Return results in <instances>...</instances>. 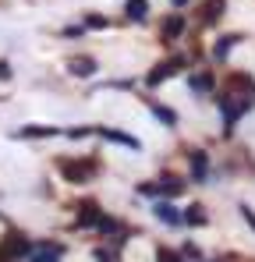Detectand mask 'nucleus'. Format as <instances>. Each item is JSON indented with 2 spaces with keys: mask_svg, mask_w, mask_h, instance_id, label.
<instances>
[{
  "mask_svg": "<svg viewBox=\"0 0 255 262\" xmlns=\"http://www.w3.org/2000/svg\"><path fill=\"white\" fill-rule=\"evenodd\" d=\"M57 170L64 174L68 184H85L89 177L99 170V160H89V156H64V160H57Z\"/></svg>",
  "mask_w": 255,
  "mask_h": 262,
  "instance_id": "nucleus-1",
  "label": "nucleus"
},
{
  "mask_svg": "<svg viewBox=\"0 0 255 262\" xmlns=\"http://www.w3.org/2000/svg\"><path fill=\"white\" fill-rule=\"evenodd\" d=\"M252 106H255L252 96H230V92H227V96H220V110H223V124H227V135L234 131V124H238V121H241V117H245Z\"/></svg>",
  "mask_w": 255,
  "mask_h": 262,
  "instance_id": "nucleus-2",
  "label": "nucleus"
},
{
  "mask_svg": "<svg viewBox=\"0 0 255 262\" xmlns=\"http://www.w3.org/2000/svg\"><path fill=\"white\" fill-rule=\"evenodd\" d=\"M184 64H188V57H181V53H177V57H167V60H160V64L145 75V85H163L170 75H181V71H184Z\"/></svg>",
  "mask_w": 255,
  "mask_h": 262,
  "instance_id": "nucleus-3",
  "label": "nucleus"
},
{
  "mask_svg": "<svg viewBox=\"0 0 255 262\" xmlns=\"http://www.w3.org/2000/svg\"><path fill=\"white\" fill-rule=\"evenodd\" d=\"M29 248H32V237H25L22 230H11V234H4V241H0V252L7 255V259H25L29 255Z\"/></svg>",
  "mask_w": 255,
  "mask_h": 262,
  "instance_id": "nucleus-4",
  "label": "nucleus"
},
{
  "mask_svg": "<svg viewBox=\"0 0 255 262\" xmlns=\"http://www.w3.org/2000/svg\"><path fill=\"white\" fill-rule=\"evenodd\" d=\"M60 259H64V245H57V241H32V248L25 255V262H60Z\"/></svg>",
  "mask_w": 255,
  "mask_h": 262,
  "instance_id": "nucleus-5",
  "label": "nucleus"
},
{
  "mask_svg": "<svg viewBox=\"0 0 255 262\" xmlns=\"http://www.w3.org/2000/svg\"><path fill=\"white\" fill-rule=\"evenodd\" d=\"M103 216H107V213H103V206H99L96 199H85V202H78V227H92V230H96Z\"/></svg>",
  "mask_w": 255,
  "mask_h": 262,
  "instance_id": "nucleus-6",
  "label": "nucleus"
},
{
  "mask_svg": "<svg viewBox=\"0 0 255 262\" xmlns=\"http://www.w3.org/2000/svg\"><path fill=\"white\" fill-rule=\"evenodd\" d=\"M188 89H192L195 96H199V92H202V96H213V92H216V75L206 71V68H202V71H192V75H188Z\"/></svg>",
  "mask_w": 255,
  "mask_h": 262,
  "instance_id": "nucleus-7",
  "label": "nucleus"
},
{
  "mask_svg": "<svg viewBox=\"0 0 255 262\" xmlns=\"http://www.w3.org/2000/svg\"><path fill=\"white\" fill-rule=\"evenodd\" d=\"M153 213H156L160 223H167V227H181V223H184V216L177 213V206H174L170 199H160V202L153 206Z\"/></svg>",
  "mask_w": 255,
  "mask_h": 262,
  "instance_id": "nucleus-8",
  "label": "nucleus"
},
{
  "mask_svg": "<svg viewBox=\"0 0 255 262\" xmlns=\"http://www.w3.org/2000/svg\"><path fill=\"white\" fill-rule=\"evenodd\" d=\"M227 92H230V96H252L255 92V78L245 75V71H234V75L227 78Z\"/></svg>",
  "mask_w": 255,
  "mask_h": 262,
  "instance_id": "nucleus-9",
  "label": "nucleus"
},
{
  "mask_svg": "<svg viewBox=\"0 0 255 262\" xmlns=\"http://www.w3.org/2000/svg\"><path fill=\"white\" fill-rule=\"evenodd\" d=\"M181 36H184V18H181V14L163 18V25H160V39H163V43H174V39H181Z\"/></svg>",
  "mask_w": 255,
  "mask_h": 262,
  "instance_id": "nucleus-10",
  "label": "nucleus"
},
{
  "mask_svg": "<svg viewBox=\"0 0 255 262\" xmlns=\"http://www.w3.org/2000/svg\"><path fill=\"white\" fill-rule=\"evenodd\" d=\"M142 99H145V106L153 110V117H156L160 124H167V128H174V124L181 121V117H177V110H170V106H163V103H156V99H149V96H142Z\"/></svg>",
  "mask_w": 255,
  "mask_h": 262,
  "instance_id": "nucleus-11",
  "label": "nucleus"
},
{
  "mask_svg": "<svg viewBox=\"0 0 255 262\" xmlns=\"http://www.w3.org/2000/svg\"><path fill=\"white\" fill-rule=\"evenodd\" d=\"M223 7H227V0H202L199 21H202V25H216V21L223 18Z\"/></svg>",
  "mask_w": 255,
  "mask_h": 262,
  "instance_id": "nucleus-12",
  "label": "nucleus"
},
{
  "mask_svg": "<svg viewBox=\"0 0 255 262\" xmlns=\"http://www.w3.org/2000/svg\"><path fill=\"white\" fill-rule=\"evenodd\" d=\"M68 71L75 78H92L96 75V57H71L68 60Z\"/></svg>",
  "mask_w": 255,
  "mask_h": 262,
  "instance_id": "nucleus-13",
  "label": "nucleus"
},
{
  "mask_svg": "<svg viewBox=\"0 0 255 262\" xmlns=\"http://www.w3.org/2000/svg\"><path fill=\"white\" fill-rule=\"evenodd\" d=\"M192 181H206V174H209V156L202 152V149H192Z\"/></svg>",
  "mask_w": 255,
  "mask_h": 262,
  "instance_id": "nucleus-14",
  "label": "nucleus"
},
{
  "mask_svg": "<svg viewBox=\"0 0 255 262\" xmlns=\"http://www.w3.org/2000/svg\"><path fill=\"white\" fill-rule=\"evenodd\" d=\"M96 135H103L107 142H117V145H128V149H138V138H131L128 131H117V128H96Z\"/></svg>",
  "mask_w": 255,
  "mask_h": 262,
  "instance_id": "nucleus-15",
  "label": "nucleus"
},
{
  "mask_svg": "<svg viewBox=\"0 0 255 262\" xmlns=\"http://www.w3.org/2000/svg\"><path fill=\"white\" fill-rule=\"evenodd\" d=\"M241 39H245L241 32H230V36H220V43L213 46V57H216V60H227V53H230L234 46L241 43Z\"/></svg>",
  "mask_w": 255,
  "mask_h": 262,
  "instance_id": "nucleus-16",
  "label": "nucleus"
},
{
  "mask_svg": "<svg viewBox=\"0 0 255 262\" xmlns=\"http://www.w3.org/2000/svg\"><path fill=\"white\" fill-rule=\"evenodd\" d=\"M160 199H177L181 191H184V181L181 177H160Z\"/></svg>",
  "mask_w": 255,
  "mask_h": 262,
  "instance_id": "nucleus-17",
  "label": "nucleus"
},
{
  "mask_svg": "<svg viewBox=\"0 0 255 262\" xmlns=\"http://www.w3.org/2000/svg\"><path fill=\"white\" fill-rule=\"evenodd\" d=\"M124 14L131 21H145L149 18V0H124Z\"/></svg>",
  "mask_w": 255,
  "mask_h": 262,
  "instance_id": "nucleus-18",
  "label": "nucleus"
},
{
  "mask_svg": "<svg viewBox=\"0 0 255 262\" xmlns=\"http://www.w3.org/2000/svg\"><path fill=\"white\" fill-rule=\"evenodd\" d=\"M181 216H184V223H188V227H206V223H209L206 206H199V202H195V206H188V213H181Z\"/></svg>",
  "mask_w": 255,
  "mask_h": 262,
  "instance_id": "nucleus-19",
  "label": "nucleus"
},
{
  "mask_svg": "<svg viewBox=\"0 0 255 262\" xmlns=\"http://www.w3.org/2000/svg\"><path fill=\"white\" fill-rule=\"evenodd\" d=\"M53 135H60V128H36V124H29V128L14 131V138H53Z\"/></svg>",
  "mask_w": 255,
  "mask_h": 262,
  "instance_id": "nucleus-20",
  "label": "nucleus"
},
{
  "mask_svg": "<svg viewBox=\"0 0 255 262\" xmlns=\"http://www.w3.org/2000/svg\"><path fill=\"white\" fill-rule=\"evenodd\" d=\"M156 262H184V255H181V252H170L167 245H160V248H156Z\"/></svg>",
  "mask_w": 255,
  "mask_h": 262,
  "instance_id": "nucleus-21",
  "label": "nucleus"
},
{
  "mask_svg": "<svg viewBox=\"0 0 255 262\" xmlns=\"http://www.w3.org/2000/svg\"><path fill=\"white\" fill-rule=\"evenodd\" d=\"M135 191H138V195H149V199H156V195H160V188H156L153 181H149V184H145V181H138V184H135Z\"/></svg>",
  "mask_w": 255,
  "mask_h": 262,
  "instance_id": "nucleus-22",
  "label": "nucleus"
},
{
  "mask_svg": "<svg viewBox=\"0 0 255 262\" xmlns=\"http://www.w3.org/2000/svg\"><path fill=\"white\" fill-rule=\"evenodd\" d=\"M85 29H107V18L103 14H85Z\"/></svg>",
  "mask_w": 255,
  "mask_h": 262,
  "instance_id": "nucleus-23",
  "label": "nucleus"
},
{
  "mask_svg": "<svg viewBox=\"0 0 255 262\" xmlns=\"http://www.w3.org/2000/svg\"><path fill=\"white\" fill-rule=\"evenodd\" d=\"M96 262H114V255L107 248H96Z\"/></svg>",
  "mask_w": 255,
  "mask_h": 262,
  "instance_id": "nucleus-24",
  "label": "nucleus"
},
{
  "mask_svg": "<svg viewBox=\"0 0 255 262\" xmlns=\"http://www.w3.org/2000/svg\"><path fill=\"white\" fill-rule=\"evenodd\" d=\"M0 78H11V68H7L4 60H0Z\"/></svg>",
  "mask_w": 255,
  "mask_h": 262,
  "instance_id": "nucleus-25",
  "label": "nucleus"
},
{
  "mask_svg": "<svg viewBox=\"0 0 255 262\" xmlns=\"http://www.w3.org/2000/svg\"><path fill=\"white\" fill-rule=\"evenodd\" d=\"M170 4H174V7H184V4H188V0H170Z\"/></svg>",
  "mask_w": 255,
  "mask_h": 262,
  "instance_id": "nucleus-26",
  "label": "nucleus"
}]
</instances>
